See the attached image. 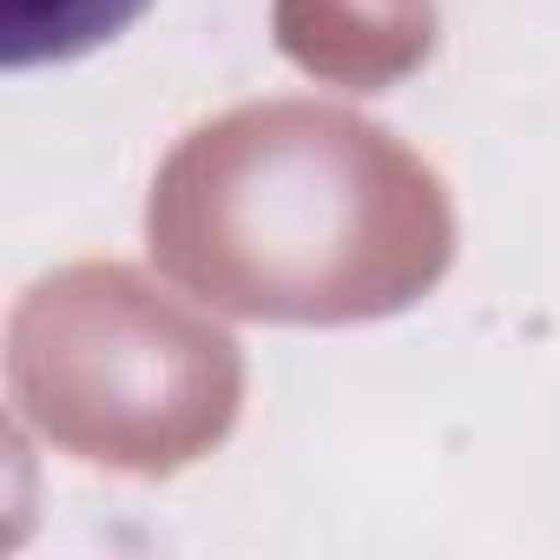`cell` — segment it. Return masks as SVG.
I'll use <instances>...</instances> for the list:
<instances>
[{
    "label": "cell",
    "mask_w": 560,
    "mask_h": 560,
    "mask_svg": "<svg viewBox=\"0 0 560 560\" xmlns=\"http://www.w3.org/2000/svg\"><path fill=\"white\" fill-rule=\"evenodd\" d=\"M152 0H0V60L14 73L80 60L119 40Z\"/></svg>",
    "instance_id": "obj_1"
}]
</instances>
